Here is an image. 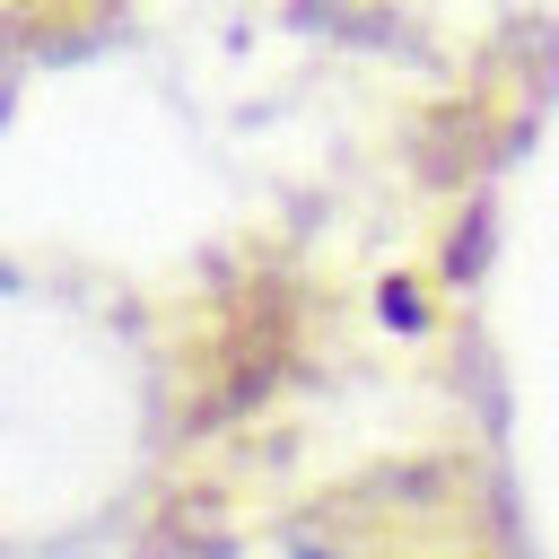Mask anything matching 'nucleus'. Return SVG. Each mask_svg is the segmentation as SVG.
Listing matches in <instances>:
<instances>
[{
  "mask_svg": "<svg viewBox=\"0 0 559 559\" xmlns=\"http://www.w3.org/2000/svg\"><path fill=\"white\" fill-rule=\"evenodd\" d=\"M306 559H323V550H306Z\"/></svg>",
  "mask_w": 559,
  "mask_h": 559,
  "instance_id": "f257e3e1",
  "label": "nucleus"
}]
</instances>
